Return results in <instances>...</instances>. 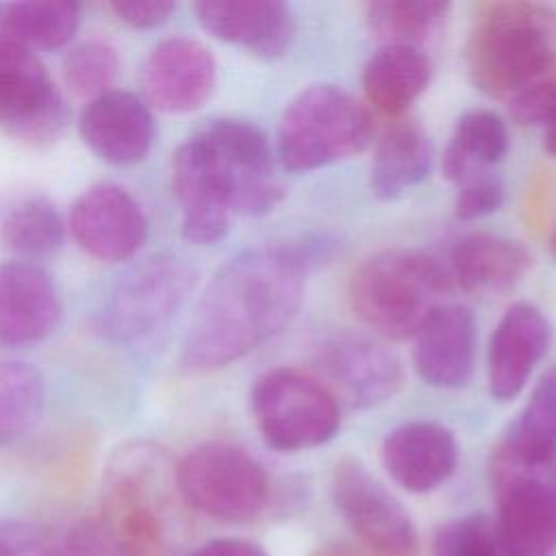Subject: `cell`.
Here are the masks:
<instances>
[{
    "mask_svg": "<svg viewBox=\"0 0 556 556\" xmlns=\"http://www.w3.org/2000/svg\"><path fill=\"white\" fill-rule=\"evenodd\" d=\"M417 376L434 389H460L471 380L478 330L473 313L460 304H441L415 332Z\"/></svg>",
    "mask_w": 556,
    "mask_h": 556,
    "instance_id": "18",
    "label": "cell"
},
{
    "mask_svg": "<svg viewBox=\"0 0 556 556\" xmlns=\"http://www.w3.org/2000/svg\"><path fill=\"white\" fill-rule=\"evenodd\" d=\"M508 152L506 124L489 109L463 113L443 152V176L458 185L476 172L493 169Z\"/></svg>",
    "mask_w": 556,
    "mask_h": 556,
    "instance_id": "26",
    "label": "cell"
},
{
    "mask_svg": "<svg viewBox=\"0 0 556 556\" xmlns=\"http://www.w3.org/2000/svg\"><path fill=\"white\" fill-rule=\"evenodd\" d=\"M226 159L239 189V215H267L285 195L265 132L245 119L219 117L200 128Z\"/></svg>",
    "mask_w": 556,
    "mask_h": 556,
    "instance_id": "15",
    "label": "cell"
},
{
    "mask_svg": "<svg viewBox=\"0 0 556 556\" xmlns=\"http://www.w3.org/2000/svg\"><path fill=\"white\" fill-rule=\"evenodd\" d=\"M549 250H552V254H554V258H556V226H554V230H552V235H549Z\"/></svg>",
    "mask_w": 556,
    "mask_h": 556,
    "instance_id": "38",
    "label": "cell"
},
{
    "mask_svg": "<svg viewBox=\"0 0 556 556\" xmlns=\"http://www.w3.org/2000/svg\"><path fill=\"white\" fill-rule=\"evenodd\" d=\"M187 556H269L258 543L241 536H217L198 545Z\"/></svg>",
    "mask_w": 556,
    "mask_h": 556,
    "instance_id": "37",
    "label": "cell"
},
{
    "mask_svg": "<svg viewBox=\"0 0 556 556\" xmlns=\"http://www.w3.org/2000/svg\"><path fill=\"white\" fill-rule=\"evenodd\" d=\"M119 72L117 50L100 39H89L72 48L61 65L65 87L78 98H98L111 91Z\"/></svg>",
    "mask_w": 556,
    "mask_h": 556,
    "instance_id": "32",
    "label": "cell"
},
{
    "mask_svg": "<svg viewBox=\"0 0 556 556\" xmlns=\"http://www.w3.org/2000/svg\"><path fill=\"white\" fill-rule=\"evenodd\" d=\"M78 24L80 4L72 0H33L0 7V39L33 52L65 46Z\"/></svg>",
    "mask_w": 556,
    "mask_h": 556,
    "instance_id": "27",
    "label": "cell"
},
{
    "mask_svg": "<svg viewBox=\"0 0 556 556\" xmlns=\"http://www.w3.org/2000/svg\"><path fill=\"white\" fill-rule=\"evenodd\" d=\"M215 80L213 52L191 37L156 43L139 72L143 102L163 113L198 111L211 98Z\"/></svg>",
    "mask_w": 556,
    "mask_h": 556,
    "instance_id": "13",
    "label": "cell"
},
{
    "mask_svg": "<svg viewBox=\"0 0 556 556\" xmlns=\"http://www.w3.org/2000/svg\"><path fill=\"white\" fill-rule=\"evenodd\" d=\"M46 380L22 361H0V445L22 437L41 415Z\"/></svg>",
    "mask_w": 556,
    "mask_h": 556,
    "instance_id": "31",
    "label": "cell"
},
{
    "mask_svg": "<svg viewBox=\"0 0 556 556\" xmlns=\"http://www.w3.org/2000/svg\"><path fill=\"white\" fill-rule=\"evenodd\" d=\"M330 493L352 532L380 556H415L419 534L404 504L356 458L334 465Z\"/></svg>",
    "mask_w": 556,
    "mask_h": 556,
    "instance_id": "10",
    "label": "cell"
},
{
    "mask_svg": "<svg viewBox=\"0 0 556 556\" xmlns=\"http://www.w3.org/2000/svg\"><path fill=\"white\" fill-rule=\"evenodd\" d=\"M495 456L521 467L556 463V365L539 378Z\"/></svg>",
    "mask_w": 556,
    "mask_h": 556,
    "instance_id": "25",
    "label": "cell"
},
{
    "mask_svg": "<svg viewBox=\"0 0 556 556\" xmlns=\"http://www.w3.org/2000/svg\"><path fill=\"white\" fill-rule=\"evenodd\" d=\"M450 274L417 250H382L352 274L348 300L356 317L380 339L415 337L434 308L445 304Z\"/></svg>",
    "mask_w": 556,
    "mask_h": 556,
    "instance_id": "3",
    "label": "cell"
},
{
    "mask_svg": "<svg viewBox=\"0 0 556 556\" xmlns=\"http://www.w3.org/2000/svg\"><path fill=\"white\" fill-rule=\"evenodd\" d=\"M317 365L352 408L391 400L404 384L400 356L382 341L361 332H334L317 348Z\"/></svg>",
    "mask_w": 556,
    "mask_h": 556,
    "instance_id": "12",
    "label": "cell"
},
{
    "mask_svg": "<svg viewBox=\"0 0 556 556\" xmlns=\"http://www.w3.org/2000/svg\"><path fill=\"white\" fill-rule=\"evenodd\" d=\"M508 109L519 124L541 128L543 148L556 159V80L513 100Z\"/></svg>",
    "mask_w": 556,
    "mask_h": 556,
    "instance_id": "35",
    "label": "cell"
},
{
    "mask_svg": "<svg viewBox=\"0 0 556 556\" xmlns=\"http://www.w3.org/2000/svg\"><path fill=\"white\" fill-rule=\"evenodd\" d=\"M109 9L115 17L132 28H154L169 20L176 11L172 0H113Z\"/></svg>",
    "mask_w": 556,
    "mask_h": 556,
    "instance_id": "36",
    "label": "cell"
},
{
    "mask_svg": "<svg viewBox=\"0 0 556 556\" xmlns=\"http://www.w3.org/2000/svg\"><path fill=\"white\" fill-rule=\"evenodd\" d=\"M59 319V293L41 267L28 261L0 263V345H35L54 332Z\"/></svg>",
    "mask_w": 556,
    "mask_h": 556,
    "instance_id": "21",
    "label": "cell"
},
{
    "mask_svg": "<svg viewBox=\"0 0 556 556\" xmlns=\"http://www.w3.org/2000/svg\"><path fill=\"white\" fill-rule=\"evenodd\" d=\"M328 239L271 243L222 265L191 315L182 369L200 374L226 367L289 326L304 300L306 276L328 256Z\"/></svg>",
    "mask_w": 556,
    "mask_h": 556,
    "instance_id": "1",
    "label": "cell"
},
{
    "mask_svg": "<svg viewBox=\"0 0 556 556\" xmlns=\"http://www.w3.org/2000/svg\"><path fill=\"white\" fill-rule=\"evenodd\" d=\"M465 67L476 89L513 100L556 80V11L539 2H482L476 7Z\"/></svg>",
    "mask_w": 556,
    "mask_h": 556,
    "instance_id": "2",
    "label": "cell"
},
{
    "mask_svg": "<svg viewBox=\"0 0 556 556\" xmlns=\"http://www.w3.org/2000/svg\"><path fill=\"white\" fill-rule=\"evenodd\" d=\"M497 513L506 556H556V467H521L493 458Z\"/></svg>",
    "mask_w": 556,
    "mask_h": 556,
    "instance_id": "9",
    "label": "cell"
},
{
    "mask_svg": "<svg viewBox=\"0 0 556 556\" xmlns=\"http://www.w3.org/2000/svg\"><path fill=\"white\" fill-rule=\"evenodd\" d=\"M432 556H506L493 517L469 513L441 526L432 539Z\"/></svg>",
    "mask_w": 556,
    "mask_h": 556,
    "instance_id": "33",
    "label": "cell"
},
{
    "mask_svg": "<svg viewBox=\"0 0 556 556\" xmlns=\"http://www.w3.org/2000/svg\"><path fill=\"white\" fill-rule=\"evenodd\" d=\"M530 267V252L502 235L471 232L450 250V278L471 293H504L521 282Z\"/></svg>",
    "mask_w": 556,
    "mask_h": 556,
    "instance_id": "22",
    "label": "cell"
},
{
    "mask_svg": "<svg viewBox=\"0 0 556 556\" xmlns=\"http://www.w3.org/2000/svg\"><path fill=\"white\" fill-rule=\"evenodd\" d=\"M63 239V219L43 195L22 198L0 219V243L22 261L52 256Z\"/></svg>",
    "mask_w": 556,
    "mask_h": 556,
    "instance_id": "28",
    "label": "cell"
},
{
    "mask_svg": "<svg viewBox=\"0 0 556 556\" xmlns=\"http://www.w3.org/2000/svg\"><path fill=\"white\" fill-rule=\"evenodd\" d=\"M193 11L215 39L261 59L282 56L295 33L291 9L278 0H202Z\"/></svg>",
    "mask_w": 556,
    "mask_h": 556,
    "instance_id": "20",
    "label": "cell"
},
{
    "mask_svg": "<svg viewBox=\"0 0 556 556\" xmlns=\"http://www.w3.org/2000/svg\"><path fill=\"white\" fill-rule=\"evenodd\" d=\"M100 526L83 523L63 534L28 519L0 521V556H91L98 549Z\"/></svg>",
    "mask_w": 556,
    "mask_h": 556,
    "instance_id": "30",
    "label": "cell"
},
{
    "mask_svg": "<svg viewBox=\"0 0 556 556\" xmlns=\"http://www.w3.org/2000/svg\"><path fill=\"white\" fill-rule=\"evenodd\" d=\"M78 132L98 159L111 165H132L150 152L156 124L143 98L111 89L87 102L78 119Z\"/></svg>",
    "mask_w": 556,
    "mask_h": 556,
    "instance_id": "17",
    "label": "cell"
},
{
    "mask_svg": "<svg viewBox=\"0 0 556 556\" xmlns=\"http://www.w3.org/2000/svg\"><path fill=\"white\" fill-rule=\"evenodd\" d=\"M450 2L441 0H378L365 7L369 33L382 46L419 48L445 22Z\"/></svg>",
    "mask_w": 556,
    "mask_h": 556,
    "instance_id": "29",
    "label": "cell"
},
{
    "mask_svg": "<svg viewBox=\"0 0 556 556\" xmlns=\"http://www.w3.org/2000/svg\"><path fill=\"white\" fill-rule=\"evenodd\" d=\"M70 232L89 256L119 263L141 248L148 222L141 204L124 187L102 182L83 191L72 204Z\"/></svg>",
    "mask_w": 556,
    "mask_h": 556,
    "instance_id": "14",
    "label": "cell"
},
{
    "mask_svg": "<svg viewBox=\"0 0 556 556\" xmlns=\"http://www.w3.org/2000/svg\"><path fill=\"white\" fill-rule=\"evenodd\" d=\"M456 189L454 213L465 222L486 217L504 202V180L495 169L469 174L456 185Z\"/></svg>",
    "mask_w": 556,
    "mask_h": 556,
    "instance_id": "34",
    "label": "cell"
},
{
    "mask_svg": "<svg viewBox=\"0 0 556 556\" xmlns=\"http://www.w3.org/2000/svg\"><path fill=\"white\" fill-rule=\"evenodd\" d=\"M174 482L193 510L228 523L256 519L269 500L263 465L226 441H206L189 450L174 467Z\"/></svg>",
    "mask_w": 556,
    "mask_h": 556,
    "instance_id": "5",
    "label": "cell"
},
{
    "mask_svg": "<svg viewBox=\"0 0 556 556\" xmlns=\"http://www.w3.org/2000/svg\"><path fill=\"white\" fill-rule=\"evenodd\" d=\"M172 185L180 204V232L195 245L222 241L237 213V182L202 130L182 141L172 161Z\"/></svg>",
    "mask_w": 556,
    "mask_h": 556,
    "instance_id": "8",
    "label": "cell"
},
{
    "mask_svg": "<svg viewBox=\"0 0 556 556\" xmlns=\"http://www.w3.org/2000/svg\"><path fill=\"white\" fill-rule=\"evenodd\" d=\"M250 406L263 441L278 452L319 447L341 424L334 393L315 376L293 367L265 371L254 382Z\"/></svg>",
    "mask_w": 556,
    "mask_h": 556,
    "instance_id": "6",
    "label": "cell"
},
{
    "mask_svg": "<svg viewBox=\"0 0 556 556\" xmlns=\"http://www.w3.org/2000/svg\"><path fill=\"white\" fill-rule=\"evenodd\" d=\"M371 141L369 111L337 85H308L285 106L276 154L285 169L306 174L345 161Z\"/></svg>",
    "mask_w": 556,
    "mask_h": 556,
    "instance_id": "4",
    "label": "cell"
},
{
    "mask_svg": "<svg viewBox=\"0 0 556 556\" xmlns=\"http://www.w3.org/2000/svg\"><path fill=\"white\" fill-rule=\"evenodd\" d=\"M432 63L415 46H380L363 67V91L380 113L400 117L428 87Z\"/></svg>",
    "mask_w": 556,
    "mask_h": 556,
    "instance_id": "24",
    "label": "cell"
},
{
    "mask_svg": "<svg viewBox=\"0 0 556 556\" xmlns=\"http://www.w3.org/2000/svg\"><path fill=\"white\" fill-rule=\"evenodd\" d=\"M552 341V326L541 308L515 302L500 317L486 350L489 393L497 402L517 397Z\"/></svg>",
    "mask_w": 556,
    "mask_h": 556,
    "instance_id": "16",
    "label": "cell"
},
{
    "mask_svg": "<svg viewBox=\"0 0 556 556\" xmlns=\"http://www.w3.org/2000/svg\"><path fill=\"white\" fill-rule=\"evenodd\" d=\"M67 106L39 56L0 39V128L30 146L54 141L67 124Z\"/></svg>",
    "mask_w": 556,
    "mask_h": 556,
    "instance_id": "11",
    "label": "cell"
},
{
    "mask_svg": "<svg viewBox=\"0 0 556 556\" xmlns=\"http://www.w3.org/2000/svg\"><path fill=\"white\" fill-rule=\"evenodd\" d=\"M382 465L408 493H430L458 465V443L450 428L430 419L395 426L382 441Z\"/></svg>",
    "mask_w": 556,
    "mask_h": 556,
    "instance_id": "19",
    "label": "cell"
},
{
    "mask_svg": "<svg viewBox=\"0 0 556 556\" xmlns=\"http://www.w3.org/2000/svg\"><path fill=\"white\" fill-rule=\"evenodd\" d=\"M432 165V143L415 119L393 122L378 139L369 187L378 200L391 202L426 180Z\"/></svg>",
    "mask_w": 556,
    "mask_h": 556,
    "instance_id": "23",
    "label": "cell"
},
{
    "mask_svg": "<svg viewBox=\"0 0 556 556\" xmlns=\"http://www.w3.org/2000/svg\"><path fill=\"white\" fill-rule=\"evenodd\" d=\"M195 269L180 256L161 252L130 265L106 291L96 326L111 341H135L163 326L187 300Z\"/></svg>",
    "mask_w": 556,
    "mask_h": 556,
    "instance_id": "7",
    "label": "cell"
}]
</instances>
